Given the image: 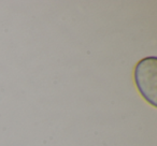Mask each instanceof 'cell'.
<instances>
[{
  "label": "cell",
  "mask_w": 157,
  "mask_h": 146,
  "mask_svg": "<svg viewBox=\"0 0 157 146\" xmlns=\"http://www.w3.org/2000/svg\"><path fill=\"white\" fill-rule=\"evenodd\" d=\"M133 80L140 95L152 107H156L157 94V57H144L137 62Z\"/></svg>",
  "instance_id": "1"
}]
</instances>
